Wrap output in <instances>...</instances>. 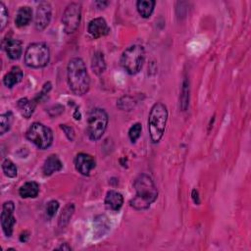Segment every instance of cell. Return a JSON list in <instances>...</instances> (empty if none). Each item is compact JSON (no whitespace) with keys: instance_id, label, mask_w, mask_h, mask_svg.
<instances>
[{"instance_id":"obj_31","label":"cell","mask_w":251,"mask_h":251,"mask_svg":"<svg viewBox=\"0 0 251 251\" xmlns=\"http://www.w3.org/2000/svg\"><path fill=\"white\" fill-rule=\"evenodd\" d=\"M56 249H60V250H71V246L68 245V243H64L58 247H56Z\"/></svg>"},{"instance_id":"obj_4","label":"cell","mask_w":251,"mask_h":251,"mask_svg":"<svg viewBox=\"0 0 251 251\" xmlns=\"http://www.w3.org/2000/svg\"><path fill=\"white\" fill-rule=\"evenodd\" d=\"M145 59L144 48L139 45L129 46L121 56V65L124 70L134 76L142 69Z\"/></svg>"},{"instance_id":"obj_25","label":"cell","mask_w":251,"mask_h":251,"mask_svg":"<svg viewBox=\"0 0 251 251\" xmlns=\"http://www.w3.org/2000/svg\"><path fill=\"white\" fill-rule=\"evenodd\" d=\"M2 170L4 175L8 178H16L18 175L17 166L9 159H5L2 162Z\"/></svg>"},{"instance_id":"obj_26","label":"cell","mask_w":251,"mask_h":251,"mask_svg":"<svg viewBox=\"0 0 251 251\" xmlns=\"http://www.w3.org/2000/svg\"><path fill=\"white\" fill-rule=\"evenodd\" d=\"M141 131H142V127H141V124L139 123H137L131 127V129L129 130V137L133 143H135L139 138Z\"/></svg>"},{"instance_id":"obj_24","label":"cell","mask_w":251,"mask_h":251,"mask_svg":"<svg viewBox=\"0 0 251 251\" xmlns=\"http://www.w3.org/2000/svg\"><path fill=\"white\" fill-rule=\"evenodd\" d=\"M180 104L182 111H185L188 106L189 101V83L187 80H184L183 83V89L181 91V98H180Z\"/></svg>"},{"instance_id":"obj_17","label":"cell","mask_w":251,"mask_h":251,"mask_svg":"<svg viewBox=\"0 0 251 251\" xmlns=\"http://www.w3.org/2000/svg\"><path fill=\"white\" fill-rule=\"evenodd\" d=\"M37 101L36 99H33V100H30L28 98H21L20 100H18L17 102V107L21 113V115L26 118V119H30L35 110H36V107H37Z\"/></svg>"},{"instance_id":"obj_5","label":"cell","mask_w":251,"mask_h":251,"mask_svg":"<svg viewBox=\"0 0 251 251\" xmlns=\"http://www.w3.org/2000/svg\"><path fill=\"white\" fill-rule=\"evenodd\" d=\"M50 59V51L47 45L35 43L30 45L25 51V63L33 69L45 68Z\"/></svg>"},{"instance_id":"obj_9","label":"cell","mask_w":251,"mask_h":251,"mask_svg":"<svg viewBox=\"0 0 251 251\" xmlns=\"http://www.w3.org/2000/svg\"><path fill=\"white\" fill-rule=\"evenodd\" d=\"M15 204L13 201H6L2 205L1 217H0V222H1V227L3 232L6 236L10 237L13 233V228L16 224V219L14 217Z\"/></svg>"},{"instance_id":"obj_27","label":"cell","mask_w":251,"mask_h":251,"mask_svg":"<svg viewBox=\"0 0 251 251\" xmlns=\"http://www.w3.org/2000/svg\"><path fill=\"white\" fill-rule=\"evenodd\" d=\"M8 23V11L3 2H0V31H3Z\"/></svg>"},{"instance_id":"obj_3","label":"cell","mask_w":251,"mask_h":251,"mask_svg":"<svg viewBox=\"0 0 251 251\" xmlns=\"http://www.w3.org/2000/svg\"><path fill=\"white\" fill-rule=\"evenodd\" d=\"M168 121L167 107L161 103H155L148 116V131L153 143H157L164 136L166 124Z\"/></svg>"},{"instance_id":"obj_15","label":"cell","mask_w":251,"mask_h":251,"mask_svg":"<svg viewBox=\"0 0 251 251\" xmlns=\"http://www.w3.org/2000/svg\"><path fill=\"white\" fill-rule=\"evenodd\" d=\"M62 168H63V164L59 159V157L55 154H52L49 157H47V159L45 161L43 172L45 176H51L54 173L61 171Z\"/></svg>"},{"instance_id":"obj_33","label":"cell","mask_w":251,"mask_h":251,"mask_svg":"<svg viewBox=\"0 0 251 251\" xmlns=\"http://www.w3.org/2000/svg\"><path fill=\"white\" fill-rule=\"evenodd\" d=\"M74 118L76 119V120H81V114H80V111L77 109L76 111H75V113H74Z\"/></svg>"},{"instance_id":"obj_11","label":"cell","mask_w":251,"mask_h":251,"mask_svg":"<svg viewBox=\"0 0 251 251\" xmlns=\"http://www.w3.org/2000/svg\"><path fill=\"white\" fill-rule=\"evenodd\" d=\"M75 166L79 173L84 176H90L91 172L96 167V161L90 154L79 153L75 158Z\"/></svg>"},{"instance_id":"obj_28","label":"cell","mask_w":251,"mask_h":251,"mask_svg":"<svg viewBox=\"0 0 251 251\" xmlns=\"http://www.w3.org/2000/svg\"><path fill=\"white\" fill-rule=\"evenodd\" d=\"M58 209H59V202L56 200H51L47 203L46 214L48 215L49 218H53L55 216V214L57 213Z\"/></svg>"},{"instance_id":"obj_8","label":"cell","mask_w":251,"mask_h":251,"mask_svg":"<svg viewBox=\"0 0 251 251\" xmlns=\"http://www.w3.org/2000/svg\"><path fill=\"white\" fill-rule=\"evenodd\" d=\"M82 19V5L81 3L73 2L67 6L62 17V24L64 31L67 34H73L80 26Z\"/></svg>"},{"instance_id":"obj_18","label":"cell","mask_w":251,"mask_h":251,"mask_svg":"<svg viewBox=\"0 0 251 251\" xmlns=\"http://www.w3.org/2000/svg\"><path fill=\"white\" fill-rule=\"evenodd\" d=\"M33 19V10L29 6H23L18 10L16 15L15 24L18 28H24L28 26Z\"/></svg>"},{"instance_id":"obj_10","label":"cell","mask_w":251,"mask_h":251,"mask_svg":"<svg viewBox=\"0 0 251 251\" xmlns=\"http://www.w3.org/2000/svg\"><path fill=\"white\" fill-rule=\"evenodd\" d=\"M52 16V8L49 2H41L37 8L35 17V27L38 31H44L50 23Z\"/></svg>"},{"instance_id":"obj_16","label":"cell","mask_w":251,"mask_h":251,"mask_svg":"<svg viewBox=\"0 0 251 251\" xmlns=\"http://www.w3.org/2000/svg\"><path fill=\"white\" fill-rule=\"evenodd\" d=\"M23 71L20 67L18 66H14L12 67V69L4 76L3 78V84L5 87L11 89L14 86H16L17 84H19L22 79H23Z\"/></svg>"},{"instance_id":"obj_2","label":"cell","mask_w":251,"mask_h":251,"mask_svg":"<svg viewBox=\"0 0 251 251\" xmlns=\"http://www.w3.org/2000/svg\"><path fill=\"white\" fill-rule=\"evenodd\" d=\"M69 88L76 95L86 94L91 88V79L87 66L82 58L76 57L70 60L67 67Z\"/></svg>"},{"instance_id":"obj_32","label":"cell","mask_w":251,"mask_h":251,"mask_svg":"<svg viewBox=\"0 0 251 251\" xmlns=\"http://www.w3.org/2000/svg\"><path fill=\"white\" fill-rule=\"evenodd\" d=\"M95 4L96 5H99V7L98 8H104L105 6H107L108 4H109V2H101V1H97V2H95Z\"/></svg>"},{"instance_id":"obj_14","label":"cell","mask_w":251,"mask_h":251,"mask_svg":"<svg viewBox=\"0 0 251 251\" xmlns=\"http://www.w3.org/2000/svg\"><path fill=\"white\" fill-rule=\"evenodd\" d=\"M104 203L108 210L119 211L123 206L124 198L120 192L115 190H109L105 196Z\"/></svg>"},{"instance_id":"obj_1","label":"cell","mask_w":251,"mask_h":251,"mask_svg":"<svg viewBox=\"0 0 251 251\" xmlns=\"http://www.w3.org/2000/svg\"><path fill=\"white\" fill-rule=\"evenodd\" d=\"M136 196L130 201L131 206L136 210H145L157 199L158 189L151 177L147 174L139 175L134 183Z\"/></svg>"},{"instance_id":"obj_20","label":"cell","mask_w":251,"mask_h":251,"mask_svg":"<svg viewBox=\"0 0 251 251\" xmlns=\"http://www.w3.org/2000/svg\"><path fill=\"white\" fill-rule=\"evenodd\" d=\"M155 4L156 2L153 1V0H139V1L137 2V8L139 15L142 18L147 19L152 15Z\"/></svg>"},{"instance_id":"obj_13","label":"cell","mask_w":251,"mask_h":251,"mask_svg":"<svg viewBox=\"0 0 251 251\" xmlns=\"http://www.w3.org/2000/svg\"><path fill=\"white\" fill-rule=\"evenodd\" d=\"M3 48L6 51L8 57L12 60H18L23 53L22 43L15 39H8L3 44Z\"/></svg>"},{"instance_id":"obj_29","label":"cell","mask_w":251,"mask_h":251,"mask_svg":"<svg viewBox=\"0 0 251 251\" xmlns=\"http://www.w3.org/2000/svg\"><path fill=\"white\" fill-rule=\"evenodd\" d=\"M60 128L65 133V135L68 137V139L73 141L74 138H75V131H74V129L72 127H70V126H67V125H60Z\"/></svg>"},{"instance_id":"obj_7","label":"cell","mask_w":251,"mask_h":251,"mask_svg":"<svg viewBox=\"0 0 251 251\" xmlns=\"http://www.w3.org/2000/svg\"><path fill=\"white\" fill-rule=\"evenodd\" d=\"M27 138L40 149H47L53 141L52 131L41 123H34L26 134Z\"/></svg>"},{"instance_id":"obj_12","label":"cell","mask_w":251,"mask_h":251,"mask_svg":"<svg viewBox=\"0 0 251 251\" xmlns=\"http://www.w3.org/2000/svg\"><path fill=\"white\" fill-rule=\"evenodd\" d=\"M88 31L93 39H99L107 36L110 32V28L108 27L105 19L100 17V18H95L90 22Z\"/></svg>"},{"instance_id":"obj_22","label":"cell","mask_w":251,"mask_h":251,"mask_svg":"<svg viewBox=\"0 0 251 251\" xmlns=\"http://www.w3.org/2000/svg\"><path fill=\"white\" fill-rule=\"evenodd\" d=\"M14 120L12 112H6L0 115V135H5L11 128Z\"/></svg>"},{"instance_id":"obj_30","label":"cell","mask_w":251,"mask_h":251,"mask_svg":"<svg viewBox=\"0 0 251 251\" xmlns=\"http://www.w3.org/2000/svg\"><path fill=\"white\" fill-rule=\"evenodd\" d=\"M192 199L194 201L195 204H199L200 203V200H199V194H198V191L196 189H193L192 190Z\"/></svg>"},{"instance_id":"obj_23","label":"cell","mask_w":251,"mask_h":251,"mask_svg":"<svg viewBox=\"0 0 251 251\" xmlns=\"http://www.w3.org/2000/svg\"><path fill=\"white\" fill-rule=\"evenodd\" d=\"M75 211V206L73 203H69L67 206H65V208L63 209L60 217H59V226L64 228L66 225H68V223L70 222L73 214Z\"/></svg>"},{"instance_id":"obj_6","label":"cell","mask_w":251,"mask_h":251,"mask_svg":"<svg viewBox=\"0 0 251 251\" xmlns=\"http://www.w3.org/2000/svg\"><path fill=\"white\" fill-rule=\"evenodd\" d=\"M108 114L102 108L92 109L88 118L87 133L91 140H98L104 135L108 126Z\"/></svg>"},{"instance_id":"obj_21","label":"cell","mask_w":251,"mask_h":251,"mask_svg":"<svg viewBox=\"0 0 251 251\" xmlns=\"http://www.w3.org/2000/svg\"><path fill=\"white\" fill-rule=\"evenodd\" d=\"M91 69L93 73L97 76L101 75L106 69V62L102 52L97 51L93 54L91 59Z\"/></svg>"},{"instance_id":"obj_19","label":"cell","mask_w":251,"mask_h":251,"mask_svg":"<svg viewBox=\"0 0 251 251\" xmlns=\"http://www.w3.org/2000/svg\"><path fill=\"white\" fill-rule=\"evenodd\" d=\"M40 184L36 182H27L19 189V194L23 198H35L39 195Z\"/></svg>"}]
</instances>
